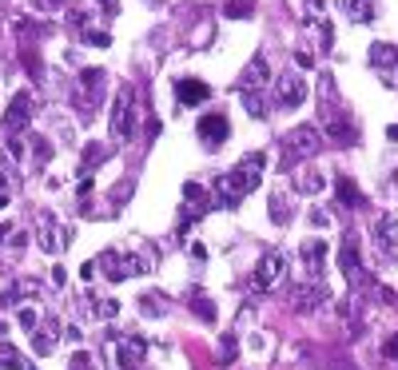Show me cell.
Listing matches in <instances>:
<instances>
[{
	"label": "cell",
	"mask_w": 398,
	"mask_h": 370,
	"mask_svg": "<svg viewBox=\"0 0 398 370\" xmlns=\"http://www.w3.org/2000/svg\"><path fill=\"white\" fill-rule=\"evenodd\" d=\"M64 339H68V342H80V327H64Z\"/></svg>",
	"instance_id": "obj_44"
},
{
	"label": "cell",
	"mask_w": 398,
	"mask_h": 370,
	"mask_svg": "<svg viewBox=\"0 0 398 370\" xmlns=\"http://www.w3.org/2000/svg\"><path fill=\"white\" fill-rule=\"evenodd\" d=\"M335 191H338V203H343V207H362V191H358L347 175H338L335 180Z\"/></svg>",
	"instance_id": "obj_23"
},
{
	"label": "cell",
	"mask_w": 398,
	"mask_h": 370,
	"mask_svg": "<svg viewBox=\"0 0 398 370\" xmlns=\"http://www.w3.org/2000/svg\"><path fill=\"white\" fill-rule=\"evenodd\" d=\"M104 160H108V148H104V143H88V151H84V168H80V171H84V175H92V171H96Z\"/></svg>",
	"instance_id": "obj_26"
},
{
	"label": "cell",
	"mask_w": 398,
	"mask_h": 370,
	"mask_svg": "<svg viewBox=\"0 0 398 370\" xmlns=\"http://www.w3.org/2000/svg\"><path fill=\"white\" fill-rule=\"evenodd\" d=\"M219 350H223V359H231V354H235V339H223V347H219Z\"/></svg>",
	"instance_id": "obj_43"
},
{
	"label": "cell",
	"mask_w": 398,
	"mask_h": 370,
	"mask_svg": "<svg viewBox=\"0 0 398 370\" xmlns=\"http://www.w3.org/2000/svg\"><path fill=\"white\" fill-rule=\"evenodd\" d=\"M318 151H323V131L315 124H298V128H291L283 136V160H287V168L298 160H311Z\"/></svg>",
	"instance_id": "obj_4"
},
{
	"label": "cell",
	"mask_w": 398,
	"mask_h": 370,
	"mask_svg": "<svg viewBox=\"0 0 398 370\" xmlns=\"http://www.w3.org/2000/svg\"><path fill=\"white\" fill-rule=\"evenodd\" d=\"M84 44H88V48H108L112 36H108V32H100V28H88V32H84Z\"/></svg>",
	"instance_id": "obj_32"
},
{
	"label": "cell",
	"mask_w": 398,
	"mask_h": 370,
	"mask_svg": "<svg viewBox=\"0 0 398 370\" xmlns=\"http://www.w3.org/2000/svg\"><path fill=\"white\" fill-rule=\"evenodd\" d=\"M100 4H104V12H108V16H119V0H100Z\"/></svg>",
	"instance_id": "obj_42"
},
{
	"label": "cell",
	"mask_w": 398,
	"mask_h": 370,
	"mask_svg": "<svg viewBox=\"0 0 398 370\" xmlns=\"http://www.w3.org/2000/svg\"><path fill=\"white\" fill-rule=\"evenodd\" d=\"M28 156H32V163H36V168H48V163H52V156H56V148L48 143V136H32Z\"/></svg>",
	"instance_id": "obj_24"
},
{
	"label": "cell",
	"mask_w": 398,
	"mask_h": 370,
	"mask_svg": "<svg viewBox=\"0 0 398 370\" xmlns=\"http://www.w3.org/2000/svg\"><path fill=\"white\" fill-rule=\"evenodd\" d=\"M311 223H315V227H327V211H311Z\"/></svg>",
	"instance_id": "obj_39"
},
{
	"label": "cell",
	"mask_w": 398,
	"mask_h": 370,
	"mask_svg": "<svg viewBox=\"0 0 398 370\" xmlns=\"http://www.w3.org/2000/svg\"><path fill=\"white\" fill-rule=\"evenodd\" d=\"M343 12L355 24H370L375 21V0H343Z\"/></svg>",
	"instance_id": "obj_21"
},
{
	"label": "cell",
	"mask_w": 398,
	"mask_h": 370,
	"mask_svg": "<svg viewBox=\"0 0 398 370\" xmlns=\"http://www.w3.org/2000/svg\"><path fill=\"white\" fill-rule=\"evenodd\" d=\"M136 136V88L131 84H119L116 104H112V140L128 143Z\"/></svg>",
	"instance_id": "obj_5"
},
{
	"label": "cell",
	"mask_w": 398,
	"mask_h": 370,
	"mask_svg": "<svg viewBox=\"0 0 398 370\" xmlns=\"http://www.w3.org/2000/svg\"><path fill=\"white\" fill-rule=\"evenodd\" d=\"M9 235H12V223H0V243L9 239Z\"/></svg>",
	"instance_id": "obj_46"
},
{
	"label": "cell",
	"mask_w": 398,
	"mask_h": 370,
	"mask_svg": "<svg viewBox=\"0 0 398 370\" xmlns=\"http://www.w3.org/2000/svg\"><path fill=\"white\" fill-rule=\"evenodd\" d=\"M104 88H108V72L104 68H84L72 84V108H76L80 124H88L96 116L100 100H104Z\"/></svg>",
	"instance_id": "obj_3"
},
{
	"label": "cell",
	"mask_w": 398,
	"mask_h": 370,
	"mask_svg": "<svg viewBox=\"0 0 398 370\" xmlns=\"http://www.w3.org/2000/svg\"><path fill=\"white\" fill-rule=\"evenodd\" d=\"M370 64H375V68H390V72H398V48H394V44H387V40L370 44Z\"/></svg>",
	"instance_id": "obj_20"
},
{
	"label": "cell",
	"mask_w": 398,
	"mask_h": 370,
	"mask_svg": "<svg viewBox=\"0 0 398 370\" xmlns=\"http://www.w3.org/2000/svg\"><path fill=\"white\" fill-rule=\"evenodd\" d=\"M330 290L323 279H311V283H298V287H291V307L298 310V315H311V310L327 307Z\"/></svg>",
	"instance_id": "obj_9"
},
{
	"label": "cell",
	"mask_w": 398,
	"mask_h": 370,
	"mask_svg": "<svg viewBox=\"0 0 398 370\" xmlns=\"http://www.w3.org/2000/svg\"><path fill=\"white\" fill-rule=\"evenodd\" d=\"M96 267H104V275H108L112 283H124V279H131V275H144L148 263L139 259V255H131V251H104L96 259Z\"/></svg>",
	"instance_id": "obj_7"
},
{
	"label": "cell",
	"mask_w": 398,
	"mask_h": 370,
	"mask_svg": "<svg viewBox=\"0 0 398 370\" xmlns=\"http://www.w3.org/2000/svg\"><path fill=\"white\" fill-rule=\"evenodd\" d=\"M4 330H9V327H4V322H0V334H4Z\"/></svg>",
	"instance_id": "obj_48"
},
{
	"label": "cell",
	"mask_w": 398,
	"mask_h": 370,
	"mask_svg": "<svg viewBox=\"0 0 398 370\" xmlns=\"http://www.w3.org/2000/svg\"><path fill=\"white\" fill-rule=\"evenodd\" d=\"M60 339H64V327H60L56 319H40V327L32 330V350H36V354H52Z\"/></svg>",
	"instance_id": "obj_15"
},
{
	"label": "cell",
	"mask_w": 398,
	"mask_h": 370,
	"mask_svg": "<svg viewBox=\"0 0 398 370\" xmlns=\"http://www.w3.org/2000/svg\"><path fill=\"white\" fill-rule=\"evenodd\" d=\"M139 310H144V315H163V310H168V303H163V295H159V290H148V295L139 299Z\"/></svg>",
	"instance_id": "obj_28"
},
{
	"label": "cell",
	"mask_w": 398,
	"mask_h": 370,
	"mask_svg": "<svg viewBox=\"0 0 398 370\" xmlns=\"http://www.w3.org/2000/svg\"><path fill=\"white\" fill-rule=\"evenodd\" d=\"M275 104L279 108H303V104H307V80H303L298 72L275 76Z\"/></svg>",
	"instance_id": "obj_10"
},
{
	"label": "cell",
	"mask_w": 398,
	"mask_h": 370,
	"mask_svg": "<svg viewBox=\"0 0 398 370\" xmlns=\"http://www.w3.org/2000/svg\"><path fill=\"white\" fill-rule=\"evenodd\" d=\"M283 275H287V255L283 251H267L263 259H259V267H255V290L263 295V290H275L279 283H283Z\"/></svg>",
	"instance_id": "obj_8"
},
{
	"label": "cell",
	"mask_w": 398,
	"mask_h": 370,
	"mask_svg": "<svg viewBox=\"0 0 398 370\" xmlns=\"http://www.w3.org/2000/svg\"><path fill=\"white\" fill-rule=\"evenodd\" d=\"M68 239H72V231L64 227L52 211H40L36 215V247L44 251V255H60V251L68 247Z\"/></svg>",
	"instance_id": "obj_6"
},
{
	"label": "cell",
	"mask_w": 398,
	"mask_h": 370,
	"mask_svg": "<svg viewBox=\"0 0 398 370\" xmlns=\"http://www.w3.org/2000/svg\"><path fill=\"white\" fill-rule=\"evenodd\" d=\"M267 80H271V68H267V56L259 52L255 60L243 68V76H239V88L243 92H255V88H267Z\"/></svg>",
	"instance_id": "obj_17"
},
{
	"label": "cell",
	"mask_w": 398,
	"mask_h": 370,
	"mask_svg": "<svg viewBox=\"0 0 398 370\" xmlns=\"http://www.w3.org/2000/svg\"><path fill=\"white\" fill-rule=\"evenodd\" d=\"M0 207H9V191H0Z\"/></svg>",
	"instance_id": "obj_47"
},
{
	"label": "cell",
	"mask_w": 398,
	"mask_h": 370,
	"mask_svg": "<svg viewBox=\"0 0 398 370\" xmlns=\"http://www.w3.org/2000/svg\"><path fill=\"white\" fill-rule=\"evenodd\" d=\"M183 223H191V219H199L203 211L211 207V200H208V191L199 187V183H183Z\"/></svg>",
	"instance_id": "obj_18"
},
{
	"label": "cell",
	"mask_w": 398,
	"mask_h": 370,
	"mask_svg": "<svg viewBox=\"0 0 398 370\" xmlns=\"http://www.w3.org/2000/svg\"><path fill=\"white\" fill-rule=\"evenodd\" d=\"M227 136H231V124H227L223 111H208V116L199 120V140L208 143V148H219Z\"/></svg>",
	"instance_id": "obj_14"
},
{
	"label": "cell",
	"mask_w": 398,
	"mask_h": 370,
	"mask_svg": "<svg viewBox=\"0 0 398 370\" xmlns=\"http://www.w3.org/2000/svg\"><path fill=\"white\" fill-rule=\"evenodd\" d=\"M271 219H275L279 227H283V223L291 219V211H287V195H283V191H275V195H271Z\"/></svg>",
	"instance_id": "obj_29"
},
{
	"label": "cell",
	"mask_w": 398,
	"mask_h": 370,
	"mask_svg": "<svg viewBox=\"0 0 398 370\" xmlns=\"http://www.w3.org/2000/svg\"><path fill=\"white\" fill-rule=\"evenodd\" d=\"M36 4V12H60L64 9V0H32Z\"/></svg>",
	"instance_id": "obj_36"
},
{
	"label": "cell",
	"mask_w": 398,
	"mask_h": 370,
	"mask_svg": "<svg viewBox=\"0 0 398 370\" xmlns=\"http://www.w3.org/2000/svg\"><path fill=\"white\" fill-rule=\"evenodd\" d=\"M191 310H195V315H199L203 322H215V303H211L208 295H199V290L191 295Z\"/></svg>",
	"instance_id": "obj_27"
},
{
	"label": "cell",
	"mask_w": 398,
	"mask_h": 370,
	"mask_svg": "<svg viewBox=\"0 0 398 370\" xmlns=\"http://www.w3.org/2000/svg\"><path fill=\"white\" fill-rule=\"evenodd\" d=\"M330 370H358V366L350 359H335V362H330Z\"/></svg>",
	"instance_id": "obj_40"
},
{
	"label": "cell",
	"mask_w": 398,
	"mask_h": 370,
	"mask_svg": "<svg viewBox=\"0 0 398 370\" xmlns=\"http://www.w3.org/2000/svg\"><path fill=\"white\" fill-rule=\"evenodd\" d=\"M0 370H36L24 362V354H20L12 342H0Z\"/></svg>",
	"instance_id": "obj_25"
},
{
	"label": "cell",
	"mask_w": 398,
	"mask_h": 370,
	"mask_svg": "<svg viewBox=\"0 0 398 370\" xmlns=\"http://www.w3.org/2000/svg\"><path fill=\"white\" fill-rule=\"evenodd\" d=\"M263 168H267V156H263V151H251V156H243L231 171L215 175V183H211V191H215V207H239V203L259 187Z\"/></svg>",
	"instance_id": "obj_1"
},
{
	"label": "cell",
	"mask_w": 398,
	"mask_h": 370,
	"mask_svg": "<svg viewBox=\"0 0 398 370\" xmlns=\"http://www.w3.org/2000/svg\"><path fill=\"white\" fill-rule=\"evenodd\" d=\"M227 16H231V21H243V16H251V0H231V4H227Z\"/></svg>",
	"instance_id": "obj_33"
},
{
	"label": "cell",
	"mask_w": 398,
	"mask_h": 370,
	"mask_svg": "<svg viewBox=\"0 0 398 370\" xmlns=\"http://www.w3.org/2000/svg\"><path fill=\"white\" fill-rule=\"evenodd\" d=\"M323 187H327V175H323V171H298L295 175V191H303V195H318Z\"/></svg>",
	"instance_id": "obj_22"
},
{
	"label": "cell",
	"mask_w": 398,
	"mask_h": 370,
	"mask_svg": "<svg viewBox=\"0 0 398 370\" xmlns=\"http://www.w3.org/2000/svg\"><path fill=\"white\" fill-rule=\"evenodd\" d=\"M243 104H247V111L255 116V120H263V116H267V104H263V96H259V92H243Z\"/></svg>",
	"instance_id": "obj_31"
},
{
	"label": "cell",
	"mask_w": 398,
	"mask_h": 370,
	"mask_svg": "<svg viewBox=\"0 0 398 370\" xmlns=\"http://www.w3.org/2000/svg\"><path fill=\"white\" fill-rule=\"evenodd\" d=\"M338 267H343V275L350 279V287L367 279V275H362V263H358V235H355V231L343 235V247H338Z\"/></svg>",
	"instance_id": "obj_13"
},
{
	"label": "cell",
	"mask_w": 398,
	"mask_h": 370,
	"mask_svg": "<svg viewBox=\"0 0 398 370\" xmlns=\"http://www.w3.org/2000/svg\"><path fill=\"white\" fill-rule=\"evenodd\" d=\"M375 247L382 259H398V215L394 211L375 219Z\"/></svg>",
	"instance_id": "obj_12"
},
{
	"label": "cell",
	"mask_w": 398,
	"mask_h": 370,
	"mask_svg": "<svg viewBox=\"0 0 398 370\" xmlns=\"http://www.w3.org/2000/svg\"><path fill=\"white\" fill-rule=\"evenodd\" d=\"M387 140H390V143H398V124H390V128H387Z\"/></svg>",
	"instance_id": "obj_45"
},
{
	"label": "cell",
	"mask_w": 398,
	"mask_h": 370,
	"mask_svg": "<svg viewBox=\"0 0 398 370\" xmlns=\"http://www.w3.org/2000/svg\"><path fill=\"white\" fill-rule=\"evenodd\" d=\"M176 100H179V108H195V104L211 100V88L203 80H179L176 84Z\"/></svg>",
	"instance_id": "obj_19"
},
{
	"label": "cell",
	"mask_w": 398,
	"mask_h": 370,
	"mask_svg": "<svg viewBox=\"0 0 398 370\" xmlns=\"http://www.w3.org/2000/svg\"><path fill=\"white\" fill-rule=\"evenodd\" d=\"M382 354H387V359H394V362H398V334H390V339L382 342Z\"/></svg>",
	"instance_id": "obj_38"
},
{
	"label": "cell",
	"mask_w": 398,
	"mask_h": 370,
	"mask_svg": "<svg viewBox=\"0 0 398 370\" xmlns=\"http://www.w3.org/2000/svg\"><path fill=\"white\" fill-rule=\"evenodd\" d=\"M20 327H24V330H36L40 327V315L32 307H24V310H20Z\"/></svg>",
	"instance_id": "obj_34"
},
{
	"label": "cell",
	"mask_w": 398,
	"mask_h": 370,
	"mask_svg": "<svg viewBox=\"0 0 398 370\" xmlns=\"http://www.w3.org/2000/svg\"><path fill=\"white\" fill-rule=\"evenodd\" d=\"M100 354L108 370H144V339L124 334V330H104L100 334Z\"/></svg>",
	"instance_id": "obj_2"
},
{
	"label": "cell",
	"mask_w": 398,
	"mask_h": 370,
	"mask_svg": "<svg viewBox=\"0 0 398 370\" xmlns=\"http://www.w3.org/2000/svg\"><path fill=\"white\" fill-rule=\"evenodd\" d=\"M298 259H303V267H307L311 279H323V263H327V243H323V239H307L303 247H298Z\"/></svg>",
	"instance_id": "obj_16"
},
{
	"label": "cell",
	"mask_w": 398,
	"mask_h": 370,
	"mask_svg": "<svg viewBox=\"0 0 398 370\" xmlns=\"http://www.w3.org/2000/svg\"><path fill=\"white\" fill-rule=\"evenodd\" d=\"M295 64H298V68H311L315 60H311V52H295Z\"/></svg>",
	"instance_id": "obj_41"
},
{
	"label": "cell",
	"mask_w": 398,
	"mask_h": 370,
	"mask_svg": "<svg viewBox=\"0 0 398 370\" xmlns=\"http://www.w3.org/2000/svg\"><path fill=\"white\" fill-rule=\"evenodd\" d=\"M307 21H318V16H323V9H327V0H307Z\"/></svg>",
	"instance_id": "obj_37"
},
{
	"label": "cell",
	"mask_w": 398,
	"mask_h": 370,
	"mask_svg": "<svg viewBox=\"0 0 398 370\" xmlns=\"http://www.w3.org/2000/svg\"><path fill=\"white\" fill-rule=\"evenodd\" d=\"M68 370H96V366H92V359L84 354V350H80V354H72V366H68Z\"/></svg>",
	"instance_id": "obj_35"
},
{
	"label": "cell",
	"mask_w": 398,
	"mask_h": 370,
	"mask_svg": "<svg viewBox=\"0 0 398 370\" xmlns=\"http://www.w3.org/2000/svg\"><path fill=\"white\" fill-rule=\"evenodd\" d=\"M28 124H32V96H28V92H16V96H12V104L4 108L0 131H4V136H20Z\"/></svg>",
	"instance_id": "obj_11"
},
{
	"label": "cell",
	"mask_w": 398,
	"mask_h": 370,
	"mask_svg": "<svg viewBox=\"0 0 398 370\" xmlns=\"http://www.w3.org/2000/svg\"><path fill=\"white\" fill-rule=\"evenodd\" d=\"M92 315H96V319H116L119 303L116 299H96V303H92Z\"/></svg>",
	"instance_id": "obj_30"
}]
</instances>
